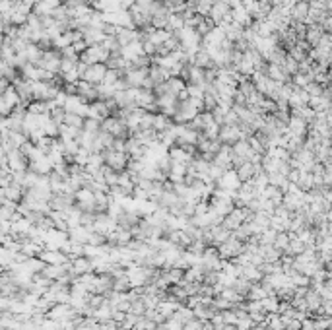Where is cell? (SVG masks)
Here are the masks:
<instances>
[{"label":"cell","instance_id":"d590c367","mask_svg":"<svg viewBox=\"0 0 332 330\" xmlns=\"http://www.w3.org/2000/svg\"><path fill=\"white\" fill-rule=\"evenodd\" d=\"M221 315H223L225 325H229V327H235L237 321H239V317H237V313H235V307H233V309H227V311H221Z\"/></svg>","mask_w":332,"mask_h":330},{"label":"cell","instance_id":"7a4b0ae2","mask_svg":"<svg viewBox=\"0 0 332 330\" xmlns=\"http://www.w3.org/2000/svg\"><path fill=\"white\" fill-rule=\"evenodd\" d=\"M113 53H109L101 43L99 45H92V47H88L82 55H80V60L84 62V64H99V62H103V64H107V60L111 58Z\"/></svg>","mask_w":332,"mask_h":330},{"label":"cell","instance_id":"52a82bcc","mask_svg":"<svg viewBox=\"0 0 332 330\" xmlns=\"http://www.w3.org/2000/svg\"><path fill=\"white\" fill-rule=\"evenodd\" d=\"M60 64H62V53H60L58 49H49V51L43 53V56H41V60H39L37 66H41V68L47 70V72L58 74V72H60Z\"/></svg>","mask_w":332,"mask_h":330},{"label":"cell","instance_id":"60d3db41","mask_svg":"<svg viewBox=\"0 0 332 330\" xmlns=\"http://www.w3.org/2000/svg\"><path fill=\"white\" fill-rule=\"evenodd\" d=\"M156 330H169V329H167L166 323H164V325H158V329H156Z\"/></svg>","mask_w":332,"mask_h":330},{"label":"cell","instance_id":"8d00e7d4","mask_svg":"<svg viewBox=\"0 0 332 330\" xmlns=\"http://www.w3.org/2000/svg\"><path fill=\"white\" fill-rule=\"evenodd\" d=\"M84 130H86V132H94V134H97V132H101V122H99V120H95V118H86Z\"/></svg>","mask_w":332,"mask_h":330},{"label":"cell","instance_id":"836d02e7","mask_svg":"<svg viewBox=\"0 0 332 330\" xmlns=\"http://www.w3.org/2000/svg\"><path fill=\"white\" fill-rule=\"evenodd\" d=\"M64 124H68V126H74V128H78V130H84L86 118H84V117H80V115H74V113H66Z\"/></svg>","mask_w":332,"mask_h":330},{"label":"cell","instance_id":"4316f807","mask_svg":"<svg viewBox=\"0 0 332 330\" xmlns=\"http://www.w3.org/2000/svg\"><path fill=\"white\" fill-rule=\"evenodd\" d=\"M58 6H60V0H39V2L35 4L33 12H35L37 16H41V18H45V16H53V12H55Z\"/></svg>","mask_w":332,"mask_h":330},{"label":"cell","instance_id":"5bb4252c","mask_svg":"<svg viewBox=\"0 0 332 330\" xmlns=\"http://www.w3.org/2000/svg\"><path fill=\"white\" fill-rule=\"evenodd\" d=\"M243 138H245V134H243V130H241L239 124H223V126H221L220 140L223 144L233 146V144H237V142L243 140Z\"/></svg>","mask_w":332,"mask_h":330},{"label":"cell","instance_id":"2e32d148","mask_svg":"<svg viewBox=\"0 0 332 330\" xmlns=\"http://www.w3.org/2000/svg\"><path fill=\"white\" fill-rule=\"evenodd\" d=\"M64 109H66V113H74V115H80V117H88L90 103H88L84 97H80V95H68Z\"/></svg>","mask_w":332,"mask_h":330},{"label":"cell","instance_id":"7bdbcfd3","mask_svg":"<svg viewBox=\"0 0 332 330\" xmlns=\"http://www.w3.org/2000/svg\"><path fill=\"white\" fill-rule=\"evenodd\" d=\"M66 2H68V0H66Z\"/></svg>","mask_w":332,"mask_h":330},{"label":"cell","instance_id":"8fae6325","mask_svg":"<svg viewBox=\"0 0 332 330\" xmlns=\"http://www.w3.org/2000/svg\"><path fill=\"white\" fill-rule=\"evenodd\" d=\"M227 37H225V31H223V27L220 25H216L210 33H206L204 37H202V47L206 49V51H214V49H220L221 45H223V41H225Z\"/></svg>","mask_w":332,"mask_h":330},{"label":"cell","instance_id":"8992f818","mask_svg":"<svg viewBox=\"0 0 332 330\" xmlns=\"http://www.w3.org/2000/svg\"><path fill=\"white\" fill-rule=\"evenodd\" d=\"M231 6L225 2V0H218L214 6H212V12H210V20L216 24V25H225V24H229V22H233L231 20Z\"/></svg>","mask_w":332,"mask_h":330},{"label":"cell","instance_id":"ba28073f","mask_svg":"<svg viewBox=\"0 0 332 330\" xmlns=\"http://www.w3.org/2000/svg\"><path fill=\"white\" fill-rule=\"evenodd\" d=\"M103 160H105V165H109L111 169H115V171H124L126 167H128V154L126 152H117V150H105L103 152Z\"/></svg>","mask_w":332,"mask_h":330},{"label":"cell","instance_id":"b9f144b4","mask_svg":"<svg viewBox=\"0 0 332 330\" xmlns=\"http://www.w3.org/2000/svg\"><path fill=\"white\" fill-rule=\"evenodd\" d=\"M160 2H164V4H169V2H175V0H160Z\"/></svg>","mask_w":332,"mask_h":330},{"label":"cell","instance_id":"3957f363","mask_svg":"<svg viewBox=\"0 0 332 330\" xmlns=\"http://www.w3.org/2000/svg\"><path fill=\"white\" fill-rule=\"evenodd\" d=\"M218 251H220L223 260H233V259H237L241 253H245V243L239 241V239L231 233V237H229L225 243H221L220 247H218Z\"/></svg>","mask_w":332,"mask_h":330},{"label":"cell","instance_id":"f35d334b","mask_svg":"<svg viewBox=\"0 0 332 330\" xmlns=\"http://www.w3.org/2000/svg\"><path fill=\"white\" fill-rule=\"evenodd\" d=\"M166 327L169 330H183V329H185V325H183V323H181V321H179V319H177L175 315H171V317L167 319V321H166Z\"/></svg>","mask_w":332,"mask_h":330},{"label":"cell","instance_id":"7c38bea8","mask_svg":"<svg viewBox=\"0 0 332 330\" xmlns=\"http://www.w3.org/2000/svg\"><path fill=\"white\" fill-rule=\"evenodd\" d=\"M124 80L130 88H146L150 80V68H132L130 72H126Z\"/></svg>","mask_w":332,"mask_h":330},{"label":"cell","instance_id":"277c9868","mask_svg":"<svg viewBox=\"0 0 332 330\" xmlns=\"http://www.w3.org/2000/svg\"><path fill=\"white\" fill-rule=\"evenodd\" d=\"M20 105H24V103H22V97H20V94L16 92V88L10 86V88L0 95V113H2V117H10V113L16 109V107H20Z\"/></svg>","mask_w":332,"mask_h":330},{"label":"cell","instance_id":"83f0119b","mask_svg":"<svg viewBox=\"0 0 332 330\" xmlns=\"http://www.w3.org/2000/svg\"><path fill=\"white\" fill-rule=\"evenodd\" d=\"M120 55L124 56L126 60H136L138 56L146 55L144 53V45H142V41H134V43H130V45H126V47H120Z\"/></svg>","mask_w":332,"mask_h":330},{"label":"cell","instance_id":"ffe728a7","mask_svg":"<svg viewBox=\"0 0 332 330\" xmlns=\"http://www.w3.org/2000/svg\"><path fill=\"white\" fill-rule=\"evenodd\" d=\"M214 162L218 165H221L225 171L227 169H233V162H235V152H233V146H227V144H223L221 146V150L216 154V158H214Z\"/></svg>","mask_w":332,"mask_h":330},{"label":"cell","instance_id":"9c48e42d","mask_svg":"<svg viewBox=\"0 0 332 330\" xmlns=\"http://www.w3.org/2000/svg\"><path fill=\"white\" fill-rule=\"evenodd\" d=\"M216 185H218V189H221V190H227V192H237V190L241 189L243 181H241V177H239L237 169H227V171L223 173V177H221Z\"/></svg>","mask_w":332,"mask_h":330},{"label":"cell","instance_id":"44dd1931","mask_svg":"<svg viewBox=\"0 0 332 330\" xmlns=\"http://www.w3.org/2000/svg\"><path fill=\"white\" fill-rule=\"evenodd\" d=\"M82 33H84V41L88 43V47L99 45V43H103V39L107 37V33H105L103 27H92V25H88L86 29H82Z\"/></svg>","mask_w":332,"mask_h":330},{"label":"cell","instance_id":"cb8c5ba5","mask_svg":"<svg viewBox=\"0 0 332 330\" xmlns=\"http://www.w3.org/2000/svg\"><path fill=\"white\" fill-rule=\"evenodd\" d=\"M167 239H169L173 245H177L179 249H183V251H187V249H189V245L192 243L190 235H189L185 229H173V231L167 235Z\"/></svg>","mask_w":332,"mask_h":330},{"label":"cell","instance_id":"f546056e","mask_svg":"<svg viewBox=\"0 0 332 330\" xmlns=\"http://www.w3.org/2000/svg\"><path fill=\"white\" fill-rule=\"evenodd\" d=\"M220 27H223L225 37H227V41H231V43H237V41L243 37V31H245V27H241V25L235 24V22H229V24L220 25Z\"/></svg>","mask_w":332,"mask_h":330},{"label":"cell","instance_id":"ac0fdd59","mask_svg":"<svg viewBox=\"0 0 332 330\" xmlns=\"http://www.w3.org/2000/svg\"><path fill=\"white\" fill-rule=\"evenodd\" d=\"M76 88H78V95L84 97L86 101L94 103V101L99 99V90H97V86H94V84H90V82H86V80H80V82L76 84Z\"/></svg>","mask_w":332,"mask_h":330},{"label":"cell","instance_id":"4dcf8cb0","mask_svg":"<svg viewBox=\"0 0 332 330\" xmlns=\"http://www.w3.org/2000/svg\"><path fill=\"white\" fill-rule=\"evenodd\" d=\"M266 74L278 82V84H285L287 82V78H289V74L284 70V66H280V64H272V62H268L266 64Z\"/></svg>","mask_w":332,"mask_h":330},{"label":"cell","instance_id":"484cf974","mask_svg":"<svg viewBox=\"0 0 332 330\" xmlns=\"http://www.w3.org/2000/svg\"><path fill=\"white\" fill-rule=\"evenodd\" d=\"M39 259H43L47 264H66L70 260L68 255H64L62 251H51V249H45L39 255Z\"/></svg>","mask_w":332,"mask_h":330},{"label":"cell","instance_id":"74e56055","mask_svg":"<svg viewBox=\"0 0 332 330\" xmlns=\"http://www.w3.org/2000/svg\"><path fill=\"white\" fill-rule=\"evenodd\" d=\"M243 6H245V10L253 16V20H255V16H257V12H259V8H261V2L259 0H243Z\"/></svg>","mask_w":332,"mask_h":330},{"label":"cell","instance_id":"ab89813d","mask_svg":"<svg viewBox=\"0 0 332 330\" xmlns=\"http://www.w3.org/2000/svg\"><path fill=\"white\" fill-rule=\"evenodd\" d=\"M225 2H227V4L231 6V8H235V6H239V4H243V0H225Z\"/></svg>","mask_w":332,"mask_h":330},{"label":"cell","instance_id":"d6a6232c","mask_svg":"<svg viewBox=\"0 0 332 330\" xmlns=\"http://www.w3.org/2000/svg\"><path fill=\"white\" fill-rule=\"evenodd\" d=\"M173 124H175L173 118H169V117L164 115V113H158L156 118H154V130H158V132H166V130H169Z\"/></svg>","mask_w":332,"mask_h":330},{"label":"cell","instance_id":"e575fe53","mask_svg":"<svg viewBox=\"0 0 332 330\" xmlns=\"http://www.w3.org/2000/svg\"><path fill=\"white\" fill-rule=\"evenodd\" d=\"M187 92H189L190 99H204V95H206V88L204 86H189Z\"/></svg>","mask_w":332,"mask_h":330},{"label":"cell","instance_id":"d6986e66","mask_svg":"<svg viewBox=\"0 0 332 330\" xmlns=\"http://www.w3.org/2000/svg\"><path fill=\"white\" fill-rule=\"evenodd\" d=\"M25 196V189L20 185V183H12L10 187H4L2 189V200H10V202H22Z\"/></svg>","mask_w":332,"mask_h":330},{"label":"cell","instance_id":"7402d4cb","mask_svg":"<svg viewBox=\"0 0 332 330\" xmlns=\"http://www.w3.org/2000/svg\"><path fill=\"white\" fill-rule=\"evenodd\" d=\"M29 169L35 171V173H39V175H51V173L55 171V165H53L51 158H49L47 154H43V156H39L37 160L29 162Z\"/></svg>","mask_w":332,"mask_h":330},{"label":"cell","instance_id":"e0dca14e","mask_svg":"<svg viewBox=\"0 0 332 330\" xmlns=\"http://www.w3.org/2000/svg\"><path fill=\"white\" fill-rule=\"evenodd\" d=\"M111 115H113V113H111L109 105H107V101H103V99H97V101L90 103V111H88V118H95V120L103 122L105 118H109Z\"/></svg>","mask_w":332,"mask_h":330},{"label":"cell","instance_id":"1f68e13d","mask_svg":"<svg viewBox=\"0 0 332 330\" xmlns=\"http://www.w3.org/2000/svg\"><path fill=\"white\" fill-rule=\"evenodd\" d=\"M43 274L47 276V278H51L53 282H58V280L68 276V268H66V264H47Z\"/></svg>","mask_w":332,"mask_h":330},{"label":"cell","instance_id":"30bf717a","mask_svg":"<svg viewBox=\"0 0 332 330\" xmlns=\"http://www.w3.org/2000/svg\"><path fill=\"white\" fill-rule=\"evenodd\" d=\"M107 70H109V68H107V64H103V62H99V64H90V66L86 68V72L82 74V80H86V82H90V84H94V86H99V84H103Z\"/></svg>","mask_w":332,"mask_h":330},{"label":"cell","instance_id":"5b68a950","mask_svg":"<svg viewBox=\"0 0 332 330\" xmlns=\"http://www.w3.org/2000/svg\"><path fill=\"white\" fill-rule=\"evenodd\" d=\"M101 130L113 134L115 138H126V132H130L126 122H124V118H120L119 115H111L109 118H105L101 122Z\"/></svg>","mask_w":332,"mask_h":330},{"label":"cell","instance_id":"9a60e30c","mask_svg":"<svg viewBox=\"0 0 332 330\" xmlns=\"http://www.w3.org/2000/svg\"><path fill=\"white\" fill-rule=\"evenodd\" d=\"M119 227V223L115 218H111L107 212H101V214H97L95 216V223H94V231H97V233H101V235H111L115 229Z\"/></svg>","mask_w":332,"mask_h":330},{"label":"cell","instance_id":"603a6c76","mask_svg":"<svg viewBox=\"0 0 332 330\" xmlns=\"http://www.w3.org/2000/svg\"><path fill=\"white\" fill-rule=\"evenodd\" d=\"M231 20L235 22V24H239L241 27H251L253 25V16L245 10V6L243 4H239V6H235L233 10H231Z\"/></svg>","mask_w":332,"mask_h":330},{"label":"cell","instance_id":"f1b7e54d","mask_svg":"<svg viewBox=\"0 0 332 330\" xmlns=\"http://www.w3.org/2000/svg\"><path fill=\"white\" fill-rule=\"evenodd\" d=\"M192 64L194 66H198V68H204V70H208V68H216V64H214V60H212V55L202 47L196 55L192 56Z\"/></svg>","mask_w":332,"mask_h":330},{"label":"cell","instance_id":"d4e9b609","mask_svg":"<svg viewBox=\"0 0 332 330\" xmlns=\"http://www.w3.org/2000/svg\"><path fill=\"white\" fill-rule=\"evenodd\" d=\"M307 132V122L303 120V118H299V117H291L289 118V122H287V136H297V138H303V134Z\"/></svg>","mask_w":332,"mask_h":330},{"label":"cell","instance_id":"4fadbf2b","mask_svg":"<svg viewBox=\"0 0 332 330\" xmlns=\"http://www.w3.org/2000/svg\"><path fill=\"white\" fill-rule=\"evenodd\" d=\"M76 204L84 212H95V192L92 189H88V187L80 189L76 192Z\"/></svg>","mask_w":332,"mask_h":330},{"label":"cell","instance_id":"6da1fadb","mask_svg":"<svg viewBox=\"0 0 332 330\" xmlns=\"http://www.w3.org/2000/svg\"><path fill=\"white\" fill-rule=\"evenodd\" d=\"M251 216H253V212H251L247 206H235V208H233V210H231V212L223 218L221 225L233 233V231H235V229H239L245 221H249Z\"/></svg>","mask_w":332,"mask_h":330}]
</instances>
